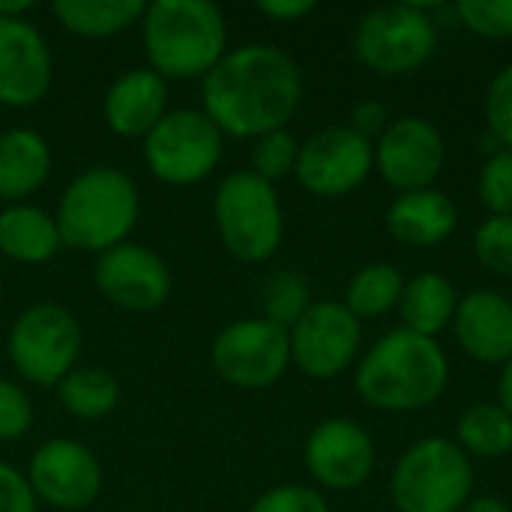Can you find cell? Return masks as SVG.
Returning <instances> with one entry per match:
<instances>
[{
	"instance_id": "cell-1",
	"label": "cell",
	"mask_w": 512,
	"mask_h": 512,
	"mask_svg": "<svg viewBox=\"0 0 512 512\" xmlns=\"http://www.w3.org/2000/svg\"><path fill=\"white\" fill-rule=\"evenodd\" d=\"M204 114L219 132L237 138H261L285 129L294 117L303 78L297 63L276 45H243L225 54L204 75Z\"/></svg>"
},
{
	"instance_id": "cell-2",
	"label": "cell",
	"mask_w": 512,
	"mask_h": 512,
	"mask_svg": "<svg viewBox=\"0 0 512 512\" xmlns=\"http://www.w3.org/2000/svg\"><path fill=\"white\" fill-rule=\"evenodd\" d=\"M450 378L441 345L411 330L387 333L357 369V393L381 411H417L432 405Z\"/></svg>"
},
{
	"instance_id": "cell-3",
	"label": "cell",
	"mask_w": 512,
	"mask_h": 512,
	"mask_svg": "<svg viewBox=\"0 0 512 512\" xmlns=\"http://www.w3.org/2000/svg\"><path fill=\"white\" fill-rule=\"evenodd\" d=\"M225 18L207 0H156L144 12V48L162 78L207 75L225 57Z\"/></svg>"
},
{
	"instance_id": "cell-4",
	"label": "cell",
	"mask_w": 512,
	"mask_h": 512,
	"mask_svg": "<svg viewBox=\"0 0 512 512\" xmlns=\"http://www.w3.org/2000/svg\"><path fill=\"white\" fill-rule=\"evenodd\" d=\"M141 198L135 183L117 168H90L78 174L57 207L60 240L84 252H108L135 228Z\"/></svg>"
},
{
	"instance_id": "cell-5",
	"label": "cell",
	"mask_w": 512,
	"mask_h": 512,
	"mask_svg": "<svg viewBox=\"0 0 512 512\" xmlns=\"http://www.w3.org/2000/svg\"><path fill=\"white\" fill-rule=\"evenodd\" d=\"M474 489L468 453L444 438L414 444L393 471V504L399 512H459Z\"/></svg>"
},
{
	"instance_id": "cell-6",
	"label": "cell",
	"mask_w": 512,
	"mask_h": 512,
	"mask_svg": "<svg viewBox=\"0 0 512 512\" xmlns=\"http://www.w3.org/2000/svg\"><path fill=\"white\" fill-rule=\"evenodd\" d=\"M216 228L225 249L246 261H267L282 243V207L273 183L252 171H234L219 183L216 192Z\"/></svg>"
},
{
	"instance_id": "cell-7",
	"label": "cell",
	"mask_w": 512,
	"mask_h": 512,
	"mask_svg": "<svg viewBox=\"0 0 512 512\" xmlns=\"http://www.w3.org/2000/svg\"><path fill=\"white\" fill-rule=\"evenodd\" d=\"M81 351L75 315L57 303H36L21 312L9 330V360L18 375L36 387L60 384Z\"/></svg>"
},
{
	"instance_id": "cell-8",
	"label": "cell",
	"mask_w": 512,
	"mask_h": 512,
	"mask_svg": "<svg viewBox=\"0 0 512 512\" xmlns=\"http://www.w3.org/2000/svg\"><path fill=\"white\" fill-rule=\"evenodd\" d=\"M435 21L420 3H393L363 15L357 24V57L381 75H405L435 51Z\"/></svg>"
},
{
	"instance_id": "cell-9",
	"label": "cell",
	"mask_w": 512,
	"mask_h": 512,
	"mask_svg": "<svg viewBox=\"0 0 512 512\" xmlns=\"http://www.w3.org/2000/svg\"><path fill=\"white\" fill-rule=\"evenodd\" d=\"M144 159L162 183H198L222 159V132L204 111H168L144 138Z\"/></svg>"
},
{
	"instance_id": "cell-10",
	"label": "cell",
	"mask_w": 512,
	"mask_h": 512,
	"mask_svg": "<svg viewBox=\"0 0 512 512\" xmlns=\"http://www.w3.org/2000/svg\"><path fill=\"white\" fill-rule=\"evenodd\" d=\"M210 360L222 381L240 390H264L285 375L291 363V339L288 330L267 318L234 321L216 336Z\"/></svg>"
},
{
	"instance_id": "cell-11",
	"label": "cell",
	"mask_w": 512,
	"mask_h": 512,
	"mask_svg": "<svg viewBox=\"0 0 512 512\" xmlns=\"http://www.w3.org/2000/svg\"><path fill=\"white\" fill-rule=\"evenodd\" d=\"M372 144L351 126H330L315 132L297 156V180L321 198H342L354 192L372 171Z\"/></svg>"
},
{
	"instance_id": "cell-12",
	"label": "cell",
	"mask_w": 512,
	"mask_h": 512,
	"mask_svg": "<svg viewBox=\"0 0 512 512\" xmlns=\"http://www.w3.org/2000/svg\"><path fill=\"white\" fill-rule=\"evenodd\" d=\"M291 360L309 378H333L345 372L360 351V321L345 303H312L288 330Z\"/></svg>"
},
{
	"instance_id": "cell-13",
	"label": "cell",
	"mask_w": 512,
	"mask_h": 512,
	"mask_svg": "<svg viewBox=\"0 0 512 512\" xmlns=\"http://www.w3.org/2000/svg\"><path fill=\"white\" fill-rule=\"evenodd\" d=\"M27 483L54 510H84L102 489V468L84 444L54 438L33 453Z\"/></svg>"
},
{
	"instance_id": "cell-14",
	"label": "cell",
	"mask_w": 512,
	"mask_h": 512,
	"mask_svg": "<svg viewBox=\"0 0 512 512\" xmlns=\"http://www.w3.org/2000/svg\"><path fill=\"white\" fill-rule=\"evenodd\" d=\"M444 138L438 126L420 117H402L384 129L375 150V165L381 177L405 192L429 189L444 168Z\"/></svg>"
},
{
	"instance_id": "cell-15",
	"label": "cell",
	"mask_w": 512,
	"mask_h": 512,
	"mask_svg": "<svg viewBox=\"0 0 512 512\" xmlns=\"http://www.w3.org/2000/svg\"><path fill=\"white\" fill-rule=\"evenodd\" d=\"M93 276L96 288L126 312H153L171 294L165 261L138 243H120L102 252Z\"/></svg>"
},
{
	"instance_id": "cell-16",
	"label": "cell",
	"mask_w": 512,
	"mask_h": 512,
	"mask_svg": "<svg viewBox=\"0 0 512 512\" xmlns=\"http://www.w3.org/2000/svg\"><path fill=\"white\" fill-rule=\"evenodd\" d=\"M51 84V54L42 33L24 18H0V105L27 108Z\"/></svg>"
},
{
	"instance_id": "cell-17",
	"label": "cell",
	"mask_w": 512,
	"mask_h": 512,
	"mask_svg": "<svg viewBox=\"0 0 512 512\" xmlns=\"http://www.w3.org/2000/svg\"><path fill=\"white\" fill-rule=\"evenodd\" d=\"M306 465L327 489H357L375 468V444L357 423L327 420L306 441Z\"/></svg>"
},
{
	"instance_id": "cell-18",
	"label": "cell",
	"mask_w": 512,
	"mask_h": 512,
	"mask_svg": "<svg viewBox=\"0 0 512 512\" xmlns=\"http://www.w3.org/2000/svg\"><path fill=\"white\" fill-rule=\"evenodd\" d=\"M459 345L480 363L512 360V303L495 291H474L456 306Z\"/></svg>"
},
{
	"instance_id": "cell-19",
	"label": "cell",
	"mask_w": 512,
	"mask_h": 512,
	"mask_svg": "<svg viewBox=\"0 0 512 512\" xmlns=\"http://www.w3.org/2000/svg\"><path fill=\"white\" fill-rule=\"evenodd\" d=\"M168 84L153 69L120 75L105 93V120L123 138H147L168 114Z\"/></svg>"
},
{
	"instance_id": "cell-20",
	"label": "cell",
	"mask_w": 512,
	"mask_h": 512,
	"mask_svg": "<svg viewBox=\"0 0 512 512\" xmlns=\"http://www.w3.org/2000/svg\"><path fill=\"white\" fill-rule=\"evenodd\" d=\"M456 204L438 189H420L399 195L387 210L390 234L405 246H438L456 231Z\"/></svg>"
},
{
	"instance_id": "cell-21",
	"label": "cell",
	"mask_w": 512,
	"mask_h": 512,
	"mask_svg": "<svg viewBox=\"0 0 512 512\" xmlns=\"http://www.w3.org/2000/svg\"><path fill=\"white\" fill-rule=\"evenodd\" d=\"M51 171V150L33 129H9L0 135V198L18 201L33 195Z\"/></svg>"
},
{
	"instance_id": "cell-22",
	"label": "cell",
	"mask_w": 512,
	"mask_h": 512,
	"mask_svg": "<svg viewBox=\"0 0 512 512\" xmlns=\"http://www.w3.org/2000/svg\"><path fill=\"white\" fill-rule=\"evenodd\" d=\"M63 246L57 222L30 204H15L0 213V252L21 264H42Z\"/></svg>"
},
{
	"instance_id": "cell-23",
	"label": "cell",
	"mask_w": 512,
	"mask_h": 512,
	"mask_svg": "<svg viewBox=\"0 0 512 512\" xmlns=\"http://www.w3.org/2000/svg\"><path fill=\"white\" fill-rule=\"evenodd\" d=\"M456 306L459 303L453 285L438 273L414 276L399 297V315L405 321V330L429 339H435L456 318Z\"/></svg>"
},
{
	"instance_id": "cell-24",
	"label": "cell",
	"mask_w": 512,
	"mask_h": 512,
	"mask_svg": "<svg viewBox=\"0 0 512 512\" xmlns=\"http://www.w3.org/2000/svg\"><path fill=\"white\" fill-rule=\"evenodd\" d=\"M147 6L141 0H57V21L84 39H105L135 24Z\"/></svg>"
},
{
	"instance_id": "cell-25",
	"label": "cell",
	"mask_w": 512,
	"mask_h": 512,
	"mask_svg": "<svg viewBox=\"0 0 512 512\" xmlns=\"http://www.w3.org/2000/svg\"><path fill=\"white\" fill-rule=\"evenodd\" d=\"M60 405L81 420H99L117 408L120 399V384L114 381L111 372L96 369V366H81L72 369L60 384H57Z\"/></svg>"
},
{
	"instance_id": "cell-26",
	"label": "cell",
	"mask_w": 512,
	"mask_h": 512,
	"mask_svg": "<svg viewBox=\"0 0 512 512\" xmlns=\"http://www.w3.org/2000/svg\"><path fill=\"white\" fill-rule=\"evenodd\" d=\"M459 447L480 459H504L512 453V417L501 405L480 402L459 420Z\"/></svg>"
},
{
	"instance_id": "cell-27",
	"label": "cell",
	"mask_w": 512,
	"mask_h": 512,
	"mask_svg": "<svg viewBox=\"0 0 512 512\" xmlns=\"http://www.w3.org/2000/svg\"><path fill=\"white\" fill-rule=\"evenodd\" d=\"M402 288H405V282H402L396 267L369 264L348 282L345 306L351 309V315L357 321L360 318H381V315H387V312H393L399 306Z\"/></svg>"
},
{
	"instance_id": "cell-28",
	"label": "cell",
	"mask_w": 512,
	"mask_h": 512,
	"mask_svg": "<svg viewBox=\"0 0 512 512\" xmlns=\"http://www.w3.org/2000/svg\"><path fill=\"white\" fill-rule=\"evenodd\" d=\"M309 282L294 270H279L264 285V318L282 330H291L309 309Z\"/></svg>"
},
{
	"instance_id": "cell-29",
	"label": "cell",
	"mask_w": 512,
	"mask_h": 512,
	"mask_svg": "<svg viewBox=\"0 0 512 512\" xmlns=\"http://www.w3.org/2000/svg\"><path fill=\"white\" fill-rule=\"evenodd\" d=\"M297 156H300V144L291 132L285 129L267 132L252 144V174L264 177L267 183L282 180L297 168Z\"/></svg>"
},
{
	"instance_id": "cell-30",
	"label": "cell",
	"mask_w": 512,
	"mask_h": 512,
	"mask_svg": "<svg viewBox=\"0 0 512 512\" xmlns=\"http://www.w3.org/2000/svg\"><path fill=\"white\" fill-rule=\"evenodd\" d=\"M456 15L477 36L486 39L512 36V0H459Z\"/></svg>"
},
{
	"instance_id": "cell-31",
	"label": "cell",
	"mask_w": 512,
	"mask_h": 512,
	"mask_svg": "<svg viewBox=\"0 0 512 512\" xmlns=\"http://www.w3.org/2000/svg\"><path fill=\"white\" fill-rule=\"evenodd\" d=\"M477 258L501 276H512V216H492L477 228Z\"/></svg>"
},
{
	"instance_id": "cell-32",
	"label": "cell",
	"mask_w": 512,
	"mask_h": 512,
	"mask_svg": "<svg viewBox=\"0 0 512 512\" xmlns=\"http://www.w3.org/2000/svg\"><path fill=\"white\" fill-rule=\"evenodd\" d=\"M480 198L492 216H512V150L495 153L483 165Z\"/></svg>"
},
{
	"instance_id": "cell-33",
	"label": "cell",
	"mask_w": 512,
	"mask_h": 512,
	"mask_svg": "<svg viewBox=\"0 0 512 512\" xmlns=\"http://www.w3.org/2000/svg\"><path fill=\"white\" fill-rule=\"evenodd\" d=\"M486 123L492 135L512 150V63L504 66L486 93Z\"/></svg>"
},
{
	"instance_id": "cell-34",
	"label": "cell",
	"mask_w": 512,
	"mask_h": 512,
	"mask_svg": "<svg viewBox=\"0 0 512 512\" xmlns=\"http://www.w3.org/2000/svg\"><path fill=\"white\" fill-rule=\"evenodd\" d=\"M33 423V408L27 393L12 384L0 381V441H18Z\"/></svg>"
},
{
	"instance_id": "cell-35",
	"label": "cell",
	"mask_w": 512,
	"mask_h": 512,
	"mask_svg": "<svg viewBox=\"0 0 512 512\" xmlns=\"http://www.w3.org/2000/svg\"><path fill=\"white\" fill-rule=\"evenodd\" d=\"M249 512H330L327 501L306 486H279L261 495Z\"/></svg>"
},
{
	"instance_id": "cell-36",
	"label": "cell",
	"mask_w": 512,
	"mask_h": 512,
	"mask_svg": "<svg viewBox=\"0 0 512 512\" xmlns=\"http://www.w3.org/2000/svg\"><path fill=\"white\" fill-rule=\"evenodd\" d=\"M0 512H36V495L24 474L0 462Z\"/></svg>"
},
{
	"instance_id": "cell-37",
	"label": "cell",
	"mask_w": 512,
	"mask_h": 512,
	"mask_svg": "<svg viewBox=\"0 0 512 512\" xmlns=\"http://www.w3.org/2000/svg\"><path fill=\"white\" fill-rule=\"evenodd\" d=\"M387 126H390V123H387V108H384V102H378V99H363V102L354 105V111H351V129H354L360 138L372 141V138L384 135Z\"/></svg>"
},
{
	"instance_id": "cell-38",
	"label": "cell",
	"mask_w": 512,
	"mask_h": 512,
	"mask_svg": "<svg viewBox=\"0 0 512 512\" xmlns=\"http://www.w3.org/2000/svg\"><path fill=\"white\" fill-rule=\"evenodd\" d=\"M258 9L276 21H297V18L309 15L315 9V3L312 0H261Z\"/></svg>"
},
{
	"instance_id": "cell-39",
	"label": "cell",
	"mask_w": 512,
	"mask_h": 512,
	"mask_svg": "<svg viewBox=\"0 0 512 512\" xmlns=\"http://www.w3.org/2000/svg\"><path fill=\"white\" fill-rule=\"evenodd\" d=\"M498 396H501V408L512 417V360L504 363V372H501V384H498Z\"/></svg>"
},
{
	"instance_id": "cell-40",
	"label": "cell",
	"mask_w": 512,
	"mask_h": 512,
	"mask_svg": "<svg viewBox=\"0 0 512 512\" xmlns=\"http://www.w3.org/2000/svg\"><path fill=\"white\" fill-rule=\"evenodd\" d=\"M465 512H510L498 498H477V501H471Z\"/></svg>"
}]
</instances>
